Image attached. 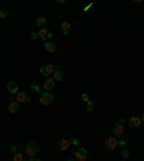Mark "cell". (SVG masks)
Returning <instances> with one entry per match:
<instances>
[{
    "mask_svg": "<svg viewBox=\"0 0 144 161\" xmlns=\"http://www.w3.org/2000/svg\"><path fill=\"white\" fill-rule=\"evenodd\" d=\"M30 101V97L27 92H17L16 94V102L17 104H27Z\"/></svg>",
    "mask_w": 144,
    "mask_h": 161,
    "instance_id": "4",
    "label": "cell"
},
{
    "mask_svg": "<svg viewBox=\"0 0 144 161\" xmlns=\"http://www.w3.org/2000/svg\"><path fill=\"white\" fill-rule=\"evenodd\" d=\"M85 161H87V160H85Z\"/></svg>",
    "mask_w": 144,
    "mask_h": 161,
    "instance_id": "30",
    "label": "cell"
},
{
    "mask_svg": "<svg viewBox=\"0 0 144 161\" xmlns=\"http://www.w3.org/2000/svg\"><path fill=\"white\" fill-rule=\"evenodd\" d=\"M69 30H71V23L69 22H64V23L61 24V32H62V35H68Z\"/></svg>",
    "mask_w": 144,
    "mask_h": 161,
    "instance_id": "16",
    "label": "cell"
},
{
    "mask_svg": "<svg viewBox=\"0 0 144 161\" xmlns=\"http://www.w3.org/2000/svg\"><path fill=\"white\" fill-rule=\"evenodd\" d=\"M71 147H72L71 140H59V141H58V148H59V150H62V151L69 150Z\"/></svg>",
    "mask_w": 144,
    "mask_h": 161,
    "instance_id": "8",
    "label": "cell"
},
{
    "mask_svg": "<svg viewBox=\"0 0 144 161\" xmlns=\"http://www.w3.org/2000/svg\"><path fill=\"white\" fill-rule=\"evenodd\" d=\"M71 144H72V145H78V144H79V141H78L76 138H73V140L71 141Z\"/></svg>",
    "mask_w": 144,
    "mask_h": 161,
    "instance_id": "25",
    "label": "cell"
},
{
    "mask_svg": "<svg viewBox=\"0 0 144 161\" xmlns=\"http://www.w3.org/2000/svg\"><path fill=\"white\" fill-rule=\"evenodd\" d=\"M104 147L108 150V151H114V150L118 147V140H117L115 137L107 138V141L104 143Z\"/></svg>",
    "mask_w": 144,
    "mask_h": 161,
    "instance_id": "3",
    "label": "cell"
},
{
    "mask_svg": "<svg viewBox=\"0 0 144 161\" xmlns=\"http://www.w3.org/2000/svg\"><path fill=\"white\" fill-rule=\"evenodd\" d=\"M13 161H27V160H26L24 153H16L15 157H13Z\"/></svg>",
    "mask_w": 144,
    "mask_h": 161,
    "instance_id": "18",
    "label": "cell"
},
{
    "mask_svg": "<svg viewBox=\"0 0 144 161\" xmlns=\"http://www.w3.org/2000/svg\"><path fill=\"white\" fill-rule=\"evenodd\" d=\"M43 48H45L46 52H49V53H53V52L56 50V43H55V42H52V40H48V42H45V43H43Z\"/></svg>",
    "mask_w": 144,
    "mask_h": 161,
    "instance_id": "11",
    "label": "cell"
},
{
    "mask_svg": "<svg viewBox=\"0 0 144 161\" xmlns=\"http://www.w3.org/2000/svg\"><path fill=\"white\" fill-rule=\"evenodd\" d=\"M39 145L36 143H27L24 145V155L29 157V158H35L38 154H39Z\"/></svg>",
    "mask_w": 144,
    "mask_h": 161,
    "instance_id": "1",
    "label": "cell"
},
{
    "mask_svg": "<svg viewBox=\"0 0 144 161\" xmlns=\"http://www.w3.org/2000/svg\"><path fill=\"white\" fill-rule=\"evenodd\" d=\"M30 92H33V94H39L40 92V85H38V83L33 82L32 85H30Z\"/></svg>",
    "mask_w": 144,
    "mask_h": 161,
    "instance_id": "19",
    "label": "cell"
},
{
    "mask_svg": "<svg viewBox=\"0 0 144 161\" xmlns=\"http://www.w3.org/2000/svg\"><path fill=\"white\" fill-rule=\"evenodd\" d=\"M7 111L10 114H16L17 111H19V104H17L16 101H12V102L7 105Z\"/></svg>",
    "mask_w": 144,
    "mask_h": 161,
    "instance_id": "15",
    "label": "cell"
},
{
    "mask_svg": "<svg viewBox=\"0 0 144 161\" xmlns=\"http://www.w3.org/2000/svg\"><path fill=\"white\" fill-rule=\"evenodd\" d=\"M141 118L140 117H131L130 120H128V124H130V127L131 128H138L140 125H141Z\"/></svg>",
    "mask_w": 144,
    "mask_h": 161,
    "instance_id": "9",
    "label": "cell"
},
{
    "mask_svg": "<svg viewBox=\"0 0 144 161\" xmlns=\"http://www.w3.org/2000/svg\"><path fill=\"white\" fill-rule=\"evenodd\" d=\"M53 101V95L49 92H42L40 94V104L42 105H49Z\"/></svg>",
    "mask_w": 144,
    "mask_h": 161,
    "instance_id": "6",
    "label": "cell"
},
{
    "mask_svg": "<svg viewBox=\"0 0 144 161\" xmlns=\"http://www.w3.org/2000/svg\"><path fill=\"white\" fill-rule=\"evenodd\" d=\"M121 161H125V160H121Z\"/></svg>",
    "mask_w": 144,
    "mask_h": 161,
    "instance_id": "29",
    "label": "cell"
},
{
    "mask_svg": "<svg viewBox=\"0 0 144 161\" xmlns=\"http://www.w3.org/2000/svg\"><path fill=\"white\" fill-rule=\"evenodd\" d=\"M121 157H122V158H128V157H130V151H128L127 148H122V150H121Z\"/></svg>",
    "mask_w": 144,
    "mask_h": 161,
    "instance_id": "21",
    "label": "cell"
},
{
    "mask_svg": "<svg viewBox=\"0 0 144 161\" xmlns=\"http://www.w3.org/2000/svg\"><path fill=\"white\" fill-rule=\"evenodd\" d=\"M16 147H15V145H12V147H10V153H13V154H16Z\"/></svg>",
    "mask_w": 144,
    "mask_h": 161,
    "instance_id": "26",
    "label": "cell"
},
{
    "mask_svg": "<svg viewBox=\"0 0 144 161\" xmlns=\"http://www.w3.org/2000/svg\"><path fill=\"white\" fill-rule=\"evenodd\" d=\"M53 86H55V80H53V78H48V79L43 82V88H45L46 92H49L50 89H53Z\"/></svg>",
    "mask_w": 144,
    "mask_h": 161,
    "instance_id": "14",
    "label": "cell"
},
{
    "mask_svg": "<svg viewBox=\"0 0 144 161\" xmlns=\"http://www.w3.org/2000/svg\"><path fill=\"white\" fill-rule=\"evenodd\" d=\"M27 161H42V160H39V158H29Z\"/></svg>",
    "mask_w": 144,
    "mask_h": 161,
    "instance_id": "27",
    "label": "cell"
},
{
    "mask_svg": "<svg viewBox=\"0 0 144 161\" xmlns=\"http://www.w3.org/2000/svg\"><path fill=\"white\" fill-rule=\"evenodd\" d=\"M94 108H95L94 102H92V101H88V102H87V109H88V112H92V111H94Z\"/></svg>",
    "mask_w": 144,
    "mask_h": 161,
    "instance_id": "20",
    "label": "cell"
},
{
    "mask_svg": "<svg viewBox=\"0 0 144 161\" xmlns=\"http://www.w3.org/2000/svg\"><path fill=\"white\" fill-rule=\"evenodd\" d=\"M53 72H55V65L52 64H46L40 68V75H43L46 78H49L50 75H53Z\"/></svg>",
    "mask_w": 144,
    "mask_h": 161,
    "instance_id": "2",
    "label": "cell"
},
{
    "mask_svg": "<svg viewBox=\"0 0 144 161\" xmlns=\"http://www.w3.org/2000/svg\"><path fill=\"white\" fill-rule=\"evenodd\" d=\"M48 23V19L45 16H38L36 17V24L38 26H45V24Z\"/></svg>",
    "mask_w": 144,
    "mask_h": 161,
    "instance_id": "17",
    "label": "cell"
},
{
    "mask_svg": "<svg viewBox=\"0 0 144 161\" xmlns=\"http://www.w3.org/2000/svg\"><path fill=\"white\" fill-rule=\"evenodd\" d=\"M112 134H114V137L120 138L122 134H124V127L121 125V124H115L114 125V128H112Z\"/></svg>",
    "mask_w": 144,
    "mask_h": 161,
    "instance_id": "10",
    "label": "cell"
},
{
    "mask_svg": "<svg viewBox=\"0 0 144 161\" xmlns=\"http://www.w3.org/2000/svg\"><path fill=\"white\" fill-rule=\"evenodd\" d=\"M64 79V73L61 71V68L59 66H56L55 65V72H53V80L55 82H61V80Z\"/></svg>",
    "mask_w": 144,
    "mask_h": 161,
    "instance_id": "12",
    "label": "cell"
},
{
    "mask_svg": "<svg viewBox=\"0 0 144 161\" xmlns=\"http://www.w3.org/2000/svg\"><path fill=\"white\" fill-rule=\"evenodd\" d=\"M68 161H73V160H72V158H71V160H68Z\"/></svg>",
    "mask_w": 144,
    "mask_h": 161,
    "instance_id": "28",
    "label": "cell"
},
{
    "mask_svg": "<svg viewBox=\"0 0 144 161\" xmlns=\"http://www.w3.org/2000/svg\"><path fill=\"white\" fill-rule=\"evenodd\" d=\"M118 145H121L122 148H125V141L124 140H118Z\"/></svg>",
    "mask_w": 144,
    "mask_h": 161,
    "instance_id": "24",
    "label": "cell"
},
{
    "mask_svg": "<svg viewBox=\"0 0 144 161\" xmlns=\"http://www.w3.org/2000/svg\"><path fill=\"white\" fill-rule=\"evenodd\" d=\"M50 36H52V32H50L49 29H46V27L40 29L39 32H38V38H39V39H42L43 42H48V40L50 39Z\"/></svg>",
    "mask_w": 144,
    "mask_h": 161,
    "instance_id": "5",
    "label": "cell"
},
{
    "mask_svg": "<svg viewBox=\"0 0 144 161\" xmlns=\"http://www.w3.org/2000/svg\"><path fill=\"white\" fill-rule=\"evenodd\" d=\"M81 99H82L84 102H88V101H89V97L87 95V94H82V95H81Z\"/></svg>",
    "mask_w": 144,
    "mask_h": 161,
    "instance_id": "23",
    "label": "cell"
},
{
    "mask_svg": "<svg viewBox=\"0 0 144 161\" xmlns=\"http://www.w3.org/2000/svg\"><path fill=\"white\" fill-rule=\"evenodd\" d=\"M7 15H9L7 9H0V17H6Z\"/></svg>",
    "mask_w": 144,
    "mask_h": 161,
    "instance_id": "22",
    "label": "cell"
},
{
    "mask_svg": "<svg viewBox=\"0 0 144 161\" xmlns=\"http://www.w3.org/2000/svg\"><path fill=\"white\" fill-rule=\"evenodd\" d=\"M7 92L9 94H12V95H15L19 92V85H17L16 82H9L7 83Z\"/></svg>",
    "mask_w": 144,
    "mask_h": 161,
    "instance_id": "13",
    "label": "cell"
},
{
    "mask_svg": "<svg viewBox=\"0 0 144 161\" xmlns=\"http://www.w3.org/2000/svg\"><path fill=\"white\" fill-rule=\"evenodd\" d=\"M87 154H88L87 153V150H85L84 147H79V148L75 151V158H76L78 161H85L87 160Z\"/></svg>",
    "mask_w": 144,
    "mask_h": 161,
    "instance_id": "7",
    "label": "cell"
}]
</instances>
